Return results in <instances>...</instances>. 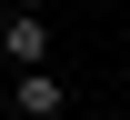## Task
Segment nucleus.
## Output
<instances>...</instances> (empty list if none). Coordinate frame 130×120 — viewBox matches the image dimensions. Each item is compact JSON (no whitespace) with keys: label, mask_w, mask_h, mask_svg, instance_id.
I'll return each instance as SVG.
<instances>
[{"label":"nucleus","mask_w":130,"mask_h":120,"mask_svg":"<svg viewBox=\"0 0 130 120\" xmlns=\"http://www.w3.org/2000/svg\"><path fill=\"white\" fill-rule=\"evenodd\" d=\"M60 110H70V90L50 70H10V120H60Z\"/></svg>","instance_id":"f03ea898"},{"label":"nucleus","mask_w":130,"mask_h":120,"mask_svg":"<svg viewBox=\"0 0 130 120\" xmlns=\"http://www.w3.org/2000/svg\"><path fill=\"white\" fill-rule=\"evenodd\" d=\"M0 120H10V80H0Z\"/></svg>","instance_id":"7ed1b4c3"},{"label":"nucleus","mask_w":130,"mask_h":120,"mask_svg":"<svg viewBox=\"0 0 130 120\" xmlns=\"http://www.w3.org/2000/svg\"><path fill=\"white\" fill-rule=\"evenodd\" d=\"M0 60H10V70H40V60H50V20H40V0H0Z\"/></svg>","instance_id":"f257e3e1"}]
</instances>
